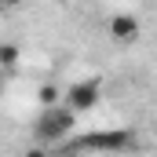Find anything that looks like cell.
<instances>
[{
    "label": "cell",
    "instance_id": "cell-1",
    "mask_svg": "<svg viewBox=\"0 0 157 157\" xmlns=\"http://www.w3.org/2000/svg\"><path fill=\"white\" fill-rule=\"evenodd\" d=\"M73 124H77V113L70 106H51L37 121V139L40 143H59V139H66L73 132Z\"/></svg>",
    "mask_w": 157,
    "mask_h": 157
},
{
    "label": "cell",
    "instance_id": "cell-11",
    "mask_svg": "<svg viewBox=\"0 0 157 157\" xmlns=\"http://www.w3.org/2000/svg\"><path fill=\"white\" fill-rule=\"evenodd\" d=\"M154 132H157V128H154Z\"/></svg>",
    "mask_w": 157,
    "mask_h": 157
},
{
    "label": "cell",
    "instance_id": "cell-3",
    "mask_svg": "<svg viewBox=\"0 0 157 157\" xmlns=\"http://www.w3.org/2000/svg\"><path fill=\"white\" fill-rule=\"evenodd\" d=\"M95 102H99V80H77L62 95V106H70L73 113H88Z\"/></svg>",
    "mask_w": 157,
    "mask_h": 157
},
{
    "label": "cell",
    "instance_id": "cell-10",
    "mask_svg": "<svg viewBox=\"0 0 157 157\" xmlns=\"http://www.w3.org/2000/svg\"><path fill=\"white\" fill-rule=\"evenodd\" d=\"M0 7H4V0H0Z\"/></svg>",
    "mask_w": 157,
    "mask_h": 157
},
{
    "label": "cell",
    "instance_id": "cell-2",
    "mask_svg": "<svg viewBox=\"0 0 157 157\" xmlns=\"http://www.w3.org/2000/svg\"><path fill=\"white\" fill-rule=\"evenodd\" d=\"M124 146H132L128 128H102V132H88L80 139V150H95V154H117Z\"/></svg>",
    "mask_w": 157,
    "mask_h": 157
},
{
    "label": "cell",
    "instance_id": "cell-5",
    "mask_svg": "<svg viewBox=\"0 0 157 157\" xmlns=\"http://www.w3.org/2000/svg\"><path fill=\"white\" fill-rule=\"evenodd\" d=\"M18 62V48L15 44H0V70H15Z\"/></svg>",
    "mask_w": 157,
    "mask_h": 157
},
{
    "label": "cell",
    "instance_id": "cell-9",
    "mask_svg": "<svg viewBox=\"0 0 157 157\" xmlns=\"http://www.w3.org/2000/svg\"><path fill=\"white\" fill-rule=\"evenodd\" d=\"M0 95H4V77H0Z\"/></svg>",
    "mask_w": 157,
    "mask_h": 157
},
{
    "label": "cell",
    "instance_id": "cell-7",
    "mask_svg": "<svg viewBox=\"0 0 157 157\" xmlns=\"http://www.w3.org/2000/svg\"><path fill=\"white\" fill-rule=\"evenodd\" d=\"M26 157H48V150H44V146H29V150H26Z\"/></svg>",
    "mask_w": 157,
    "mask_h": 157
},
{
    "label": "cell",
    "instance_id": "cell-6",
    "mask_svg": "<svg viewBox=\"0 0 157 157\" xmlns=\"http://www.w3.org/2000/svg\"><path fill=\"white\" fill-rule=\"evenodd\" d=\"M37 99H40V106H44V110L59 106V88H55V84H44V88L37 91Z\"/></svg>",
    "mask_w": 157,
    "mask_h": 157
},
{
    "label": "cell",
    "instance_id": "cell-4",
    "mask_svg": "<svg viewBox=\"0 0 157 157\" xmlns=\"http://www.w3.org/2000/svg\"><path fill=\"white\" fill-rule=\"evenodd\" d=\"M110 37L117 40V44L139 40V18H135V15H113V18H110Z\"/></svg>",
    "mask_w": 157,
    "mask_h": 157
},
{
    "label": "cell",
    "instance_id": "cell-8",
    "mask_svg": "<svg viewBox=\"0 0 157 157\" xmlns=\"http://www.w3.org/2000/svg\"><path fill=\"white\" fill-rule=\"evenodd\" d=\"M7 4H18V0H4V7H7Z\"/></svg>",
    "mask_w": 157,
    "mask_h": 157
}]
</instances>
